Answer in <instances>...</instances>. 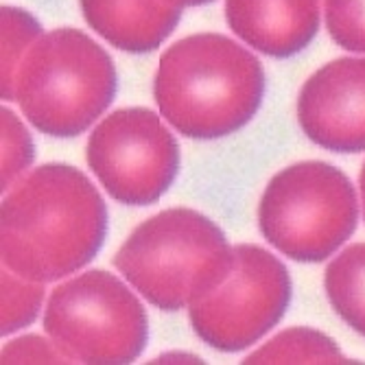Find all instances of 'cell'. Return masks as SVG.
I'll use <instances>...</instances> for the list:
<instances>
[{"label":"cell","instance_id":"cell-1","mask_svg":"<svg viewBox=\"0 0 365 365\" xmlns=\"http://www.w3.org/2000/svg\"><path fill=\"white\" fill-rule=\"evenodd\" d=\"M106 232L108 208L88 175L71 164H42L3 199V267L44 284L68 278L96 256Z\"/></svg>","mask_w":365,"mask_h":365},{"label":"cell","instance_id":"cell-2","mask_svg":"<svg viewBox=\"0 0 365 365\" xmlns=\"http://www.w3.org/2000/svg\"><path fill=\"white\" fill-rule=\"evenodd\" d=\"M153 96L160 116L182 136L215 140L254 118L264 96V71L239 42L197 33L164 51Z\"/></svg>","mask_w":365,"mask_h":365},{"label":"cell","instance_id":"cell-3","mask_svg":"<svg viewBox=\"0 0 365 365\" xmlns=\"http://www.w3.org/2000/svg\"><path fill=\"white\" fill-rule=\"evenodd\" d=\"M235 264V247L215 221L169 208L140 223L114 256V267L162 311L188 309L217 289Z\"/></svg>","mask_w":365,"mask_h":365},{"label":"cell","instance_id":"cell-4","mask_svg":"<svg viewBox=\"0 0 365 365\" xmlns=\"http://www.w3.org/2000/svg\"><path fill=\"white\" fill-rule=\"evenodd\" d=\"M116 94V68L79 29L42 33L20 61L11 101L46 136L73 138L103 116Z\"/></svg>","mask_w":365,"mask_h":365},{"label":"cell","instance_id":"cell-5","mask_svg":"<svg viewBox=\"0 0 365 365\" xmlns=\"http://www.w3.org/2000/svg\"><path fill=\"white\" fill-rule=\"evenodd\" d=\"M361 199L350 178L328 162L307 160L276 173L258 206L262 237L297 262L337 254L359 225Z\"/></svg>","mask_w":365,"mask_h":365},{"label":"cell","instance_id":"cell-6","mask_svg":"<svg viewBox=\"0 0 365 365\" xmlns=\"http://www.w3.org/2000/svg\"><path fill=\"white\" fill-rule=\"evenodd\" d=\"M44 330L71 363H131L149 337L143 302L120 278L92 269L57 284L44 309Z\"/></svg>","mask_w":365,"mask_h":365},{"label":"cell","instance_id":"cell-7","mask_svg":"<svg viewBox=\"0 0 365 365\" xmlns=\"http://www.w3.org/2000/svg\"><path fill=\"white\" fill-rule=\"evenodd\" d=\"M291 300V278L278 256L237 245L225 280L188 307L195 335L219 352H241L278 326Z\"/></svg>","mask_w":365,"mask_h":365},{"label":"cell","instance_id":"cell-8","mask_svg":"<svg viewBox=\"0 0 365 365\" xmlns=\"http://www.w3.org/2000/svg\"><path fill=\"white\" fill-rule=\"evenodd\" d=\"M86 160L110 197L127 206L155 204L180 171L175 136L147 108L106 116L88 138Z\"/></svg>","mask_w":365,"mask_h":365},{"label":"cell","instance_id":"cell-9","mask_svg":"<svg viewBox=\"0 0 365 365\" xmlns=\"http://www.w3.org/2000/svg\"><path fill=\"white\" fill-rule=\"evenodd\" d=\"M297 123L326 151H365V57H341L315 71L297 96Z\"/></svg>","mask_w":365,"mask_h":365},{"label":"cell","instance_id":"cell-10","mask_svg":"<svg viewBox=\"0 0 365 365\" xmlns=\"http://www.w3.org/2000/svg\"><path fill=\"white\" fill-rule=\"evenodd\" d=\"M225 22L250 48L269 57L304 51L319 31V0H225Z\"/></svg>","mask_w":365,"mask_h":365},{"label":"cell","instance_id":"cell-11","mask_svg":"<svg viewBox=\"0 0 365 365\" xmlns=\"http://www.w3.org/2000/svg\"><path fill=\"white\" fill-rule=\"evenodd\" d=\"M90 29L108 44L127 53L162 46L182 18L167 0H79Z\"/></svg>","mask_w":365,"mask_h":365},{"label":"cell","instance_id":"cell-12","mask_svg":"<svg viewBox=\"0 0 365 365\" xmlns=\"http://www.w3.org/2000/svg\"><path fill=\"white\" fill-rule=\"evenodd\" d=\"M324 289L335 313L365 337V243H354L330 260Z\"/></svg>","mask_w":365,"mask_h":365},{"label":"cell","instance_id":"cell-13","mask_svg":"<svg viewBox=\"0 0 365 365\" xmlns=\"http://www.w3.org/2000/svg\"><path fill=\"white\" fill-rule=\"evenodd\" d=\"M245 363H350V359L319 330L297 326L247 354Z\"/></svg>","mask_w":365,"mask_h":365},{"label":"cell","instance_id":"cell-14","mask_svg":"<svg viewBox=\"0 0 365 365\" xmlns=\"http://www.w3.org/2000/svg\"><path fill=\"white\" fill-rule=\"evenodd\" d=\"M0 20H3V98L11 101L16 71L29 48L42 36V24L18 7H3Z\"/></svg>","mask_w":365,"mask_h":365},{"label":"cell","instance_id":"cell-15","mask_svg":"<svg viewBox=\"0 0 365 365\" xmlns=\"http://www.w3.org/2000/svg\"><path fill=\"white\" fill-rule=\"evenodd\" d=\"M44 304V282L18 276L3 267V335L31 326Z\"/></svg>","mask_w":365,"mask_h":365},{"label":"cell","instance_id":"cell-16","mask_svg":"<svg viewBox=\"0 0 365 365\" xmlns=\"http://www.w3.org/2000/svg\"><path fill=\"white\" fill-rule=\"evenodd\" d=\"M324 20L337 46L365 55V0H324Z\"/></svg>","mask_w":365,"mask_h":365},{"label":"cell","instance_id":"cell-17","mask_svg":"<svg viewBox=\"0 0 365 365\" xmlns=\"http://www.w3.org/2000/svg\"><path fill=\"white\" fill-rule=\"evenodd\" d=\"M0 125H3V190H9L31 167L33 140L24 123L11 110L3 108Z\"/></svg>","mask_w":365,"mask_h":365},{"label":"cell","instance_id":"cell-18","mask_svg":"<svg viewBox=\"0 0 365 365\" xmlns=\"http://www.w3.org/2000/svg\"><path fill=\"white\" fill-rule=\"evenodd\" d=\"M3 363H71L46 335H24L3 348Z\"/></svg>","mask_w":365,"mask_h":365},{"label":"cell","instance_id":"cell-19","mask_svg":"<svg viewBox=\"0 0 365 365\" xmlns=\"http://www.w3.org/2000/svg\"><path fill=\"white\" fill-rule=\"evenodd\" d=\"M359 199H361V212L365 219V162L361 167V175H359Z\"/></svg>","mask_w":365,"mask_h":365},{"label":"cell","instance_id":"cell-20","mask_svg":"<svg viewBox=\"0 0 365 365\" xmlns=\"http://www.w3.org/2000/svg\"><path fill=\"white\" fill-rule=\"evenodd\" d=\"M167 3L184 9V7H197V5H206V3H212V0H167Z\"/></svg>","mask_w":365,"mask_h":365}]
</instances>
